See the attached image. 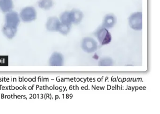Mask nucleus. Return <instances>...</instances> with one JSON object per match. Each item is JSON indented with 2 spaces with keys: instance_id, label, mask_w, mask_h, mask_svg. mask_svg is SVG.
Wrapping results in <instances>:
<instances>
[{
  "instance_id": "f257e3e1",
  "label": "nucleus",
  "mask_w": 160,
  "mask_h": 114,
  "mask_svg": "<svg viewBox=\"0 0 160 114\" xmlns=\"http://www.w3.org/2000/svg\"><path fill=\"white\" fill-rule=\"evenodd\" d=\"M5 24L2 29L17 32L20 23V17L17 12L11 11L5 16Z\"/></svg>"
},
{
  "instance_id": "f03ea898",
  "label": "nucleus",
  "mask_w": 160,
  "mask_h": 114,
  "mask_svg": "<svg viewBox=\"0 0 160 114\" xmlns=\"http://www.w3.org/2000/svg\"><path fill=\"white\" fill-rule=\"evenodd\" d=\"M129 24L130 27L134 30H142V13L137 12L131 15L129 18Z\"/></svg>"
},
{
  "instance_id": "7ed1b4c3",
  "label": "nucleus",
  "mask_w": 160,
  "mask_h": 114,
  "mask_svg": "<svg viewBox=\"0 0 160 114\" xmlns=\"http://www.w3.org/2000/svg\"><path fill=\"white\" fill-rule=\"evenodd\" d=\"M95 36L102 45L108 44L112 40L111 34L107 29L102 27L97 30L95 33Z\"/></svg>"
},
{
  "instance_id": "20e7f679",
  "label": "nucleus",
  "mask_w": 160,
  "mask_h": 114,
  "mask_svg": "<svg viewBox=\"0 0 160 114\" xmlns=\"http://www.w3.org/2000/svg\"><path fill=\"white\" fill-rule=\"evenodd\" d=\"M81 47L85 52L91 54L98 49V43L93 38L86 37L82 40Z\"/></svg>"
},
{
  "instance_id": "39448f33",
  "label": "nucleus",
  "mask_w": 160,
  "mask_h": 114,
  "mask_svg": "<svg viewBox=\"0 0 160 114\" xmlns=\"http://www.w3.org/2000/svg\"><path fill=\"white\" fill-rule=\"evenodd\" d=\"M20 18L25 22H31L36 18L37 13L33 7H27L24 8L20 12Z\"/></svg>"
},
{
  "instance_id": "423d86ee",
  "label": "nucleus",
  "mask_w": 160,
  "mask_h": 114,
  "mask_svg": "<svg viewBox=\"0 0 160 114\" xmlns=\"http://www.w3.org/2000/svg\"><path fill=\"white\" fill-rule=\"evenodd\" d=\"M60 23V21L58 17H53L48 18L46 27L49 31L58 32Z\"/></svg>"
},
{
  "instance_id": "0eeeda50",
  "label": "nucleus",
  "mask_w": 160,
  "mask_h": 114,
  "mask_svg": "<svg viewBox=\"0 0 160 114\" xmlns=\"http://www.w3.org/2000/svg\"><path fill=\"white\" fill-rule=\"evenodd\" d=\"M64 63V57L62 54L55 52L51 55L49 59V64L51 66H61Z\"/></svg>"
},
{
  "instance_id": "6e6552de",
  "label": "nucleus",
  "mask_w": 160,
  "mask_h": 114,
  "mask_svg": "<svg viewBox=\"0 0 160 114\" xmlns=\"http://www.w3.org/2000/svg\"><path fill=\"white\" fill-rule=\"evenodd\" d=\"M70 18L72 24L78 25L82 21L84 17V14L81 11L78 9H73L70 12Z\"/></svg>"
},
{
  "instance_id": "1a4fd4ad",
  "label": "nucleus",
  "mask_w": 160,
  "mask_h": 114,
  "mask_svg": "<svg viewBox=\"0 0 160 114\" xmlns=\"http://www.w3.org/2000/svg\"><path fill=\"white\" fill-rule=\"evenodd\" d=\"M117 23V18L114 15L109 14L106 15L104 18L102 27L106 29L114 27Z\"/></svg>"
},
{
  "instance_id": "9d476101",
  "label": "nucleus",
  "mask_w": 160,
  "mask_h": 114,
  "mask_svg": "<svg viewBox=\"0 0 160 114\" xmlns=\"http://www.w3.org/2000/svg\"><path fill=\"white\" fill-rule=\"evenodd\" d=\"M13 7L12 0H0V10L3 12L8 13L12 11Z\"/></svg>"
},
{
  "instance_id": "9b49d317",
  "label": "nucleus",
  "mask_w": 160,
  "mask_h": 114,
  "mask_svg": "<svg viewBox=\"0 0 160 114\" xmlns=\"http://www.w3.org/2000/svg\"><path fill=\"white\" fill-rule=\"evenodd\" d=\"M53 0H40L38 2L39 7L41 9L48 10L51 9L54 5Z\"/></svg>"
},
{
  "instance_id": "f8f14e48",
  "label": "nucleus",
  "mask_w": 160,
  "mask_h": 114,
  "mask_svg": "<svg viewBox=\"0 0 160 114\" xmlns=\"http://www.w3.org/2000/svg\"><path fill=\"white\" fill-rule=\"evenodd\" d=\"M59 20L61 23L62 24L72 26V23L70 18V12L66 11L62 13L60 17Z\"/></svg>"
},
{
  "instance_id": "ddd939ff",
  "label": "nucleus",
  "mask_w": 160,
  "mask_h": 114,
  "mask_svg": "<svg viewBox=\"0 0 160 114\" xmlns=\"http://www.w3.org/2000/svg\"><path fill=\"white\" fill-rule=\"evenodd\" d=\"M71 26L60 23L58 32L62 35H67L71 31Z\"/></svg>"
},
{
  "instance_id": "4468645a",
  "label": "nucleus",
  "mask_w": 160,
  "mask_h": 114,
  "mask_svg": "<svg viewBox=\"0 0 160 114\" xmlns=\"http://www.w3.org/2000/svg\"><path fill=\"white\" fill-rule=\"evenodd\" d=\"M114 63L113 60L109 57L103 58L99 61V66H111Z\"/></svg>"
}]
</instances>
